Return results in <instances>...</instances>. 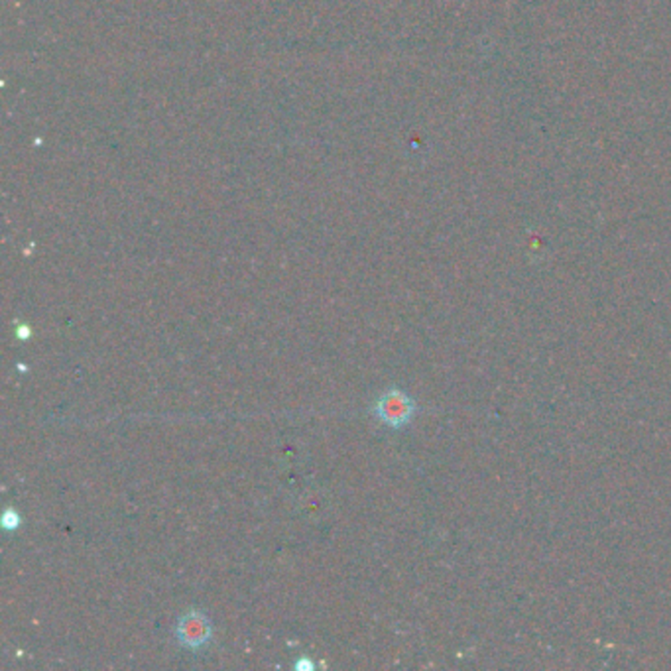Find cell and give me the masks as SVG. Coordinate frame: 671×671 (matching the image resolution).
Returning a JSON list of instances; mask_svg holds the SVG:
<instances>
[{"label": "cell", "mask_w": 671, "mask_h": 671, "mask_svg": "<svg viewBox=\"0 0 671 671\" xmlns=\"http://www.w3.org/2000/svg\"><path fill=\"white\" fill-rule=\"evenodd\" d=\"M372 412L384 425L400 430V427L408 425L414 420L415 412H418V405H415L414 398H410L404 390L388 388L374 402Z\"/></svg>", "instance_id": "1"}, {"label": "cell", "mask_w": 671, "mask_h": 671, "mask_svg": "<svg viewBox=\"0 0 671 671\" xmlns=\"http://www.w3.org/2000/svg\"><path fill=\"white\" fill-rule=\"evenodd\" d=\"M3 526H4V530H6V532H14L16 527L20 526V516H18V512H14V510H6L4 518H3Z\"/></svg>", "instance_id": "3"}, {"label": "cell", "mask_w": 671, "mask_h": 671, "mask_svg": "<svg viewBox=\"0 0 671 671\" xmlns=\"http://www.w3.org/2000/svg\"><path fill=\"white\" fill-rule=\"evenodd\" d=\"M213 626L209 618L201 610H189L183 614L176 624V638L178 642L187 649H201L211 642Z\"/></svg>", "instance_id": "2"}]
</instances>
